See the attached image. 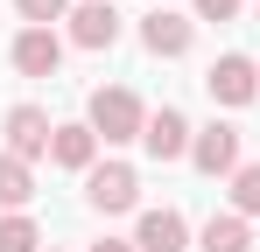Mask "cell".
<instances>
[{"instance_id": "cell-15", "label": "cell", "mask_w": 260, "mask_h": 252, "mask_svg": "<svg viewBox=\"0 0 260 252\" xmlns=\"http://www.w3.org/2000/svg\"><path fill=\"white\" fill-rule=\"evenodd\" d=\"M232 210H239V217H260V161L232 175Z\"/></svg>"}, {"instance_id": "cell-10", "label": "cell", "mask_w": 260, "mask_h": 252, "mask_svg": "<svg viewBox=\"0 0 260 252\" xmlns=\"http://www.w3.org/2000/svg\"><path fill=\"white\" fill-rule=\"evenodd\" d=\"M71 42H78V49H113V42H120V14H113V0H85V7L71 14Z\"/></svg>"}, {"instance_id": "cell-3", "label": "cell", "mask_w": 260, "mask_h": 252, "mask_svg": "<svg viewBox=\"0 0 260 252\" xmlns=\"http://www.w3.org/2000/svg\"><path fill=\"white\" fill-rule=\"evenodd\" d=\"M204 91H211L218 105H253L260 98V63L232 49V56H218L211 70H204Z\"/></svg>"}, {"instance_id": "cell-13", "label": "cell", "mask_w": 260, "mask_h": 252, "mask_svg": "<svg viewBox=\"0 0 260 252\" xmlns=\"http://www.w3.org/2000/svg\"><path fill=\"white\" fill-rule=\"evenodd\" d=\"M28 196H36V175H28V161L0 154V203H7V210H28Z\"/></svg>"}, {"instance_id": "cell-11", "label": "cell", "mask_w": 260, "mask_h": 252, "mask_svg": "<svg viewBox=\"0 0 260 252\" xmlns=\"http://www.w3.org/2000/svg\"><path fill=\"white\" fill-rule=\"evenodd\" d=\"M49 161H56V168H78V175H91V168H99V133H91V126H56Z\"/></svg>"}, {"instance_id": "cell-6", "label": "cell", "mask_w": 260, "mask_h": 252, "mask_svg": "<svg viewBox=\"0 0 260 252\" xmlns=\"http://www.w3.org/2000/svg\"><path fill=\"white\" fill-rule=\"evenodd\" d=\"M190 140H197V133H190V119H183L176 105L148 112V133H141V147H148L155 161H183V154H190Z\"/></svg>"}, {"instance_id": "cell-2", "label": "cell", "mask_w": 260, "mask_h": 252, "mask_svg": "<svg viewBox=\"0 0 260 252\" xmlns=\"http://www.w3.org/2000/svg\"><path fill=\"white\" fill-rule=\"evenodd\" d=\"M85 203L106 210V217H120V210L141 203V175H134L127 161H99V168L85 175Z\"/></svg>"}, {"instance_id": "cell-17", "label": "cell", "mask_w": 260, "mask_h": 252, "mask_svg": "<svg viewBox=\"0 0 260 252\" xmlns=\"http://www.w3.org/2000/svg\"><path fill=\"white\" fill-rule=\"evenodd\" d=\"M239 0H197V21H232Z\"/></svg>"}, {"instance_id": "cell-16", "label": "cell", "mask_w": 260, "mask_h": 252, "mask_svg": "<svg viewBox=\"0 0 260 252\" xmlns=\"http://www.w3.org/2000/svg\"><path fill=\"white\" fill-rule=\"evenodd\" d=\"M21 7V21L28 28H49V21H63V0H14Z\"/></svg>"}, {"instance_id": "cell-4", "label": "cell", "mask_w": 260, "mask_h": 252, "mask_svg": "<svg viewBox=\"0 0 260 252\" xmlns=\"http://www.w3.org/2000/svg\"><path fill=\"white\" fill-rule=\"evenodd\" d=\"M0 133H7V154H14V161H43L49 140H56V126H49L43 105H14V112L0 119Z\"/></svg>"}, {"instance_id": "cell-7", "label": "cell", "mask_w": 260, "mask_h": 252, "mask_svg": "<svg viewBox=\"0 0 260 252\" xmlns=\"http://www.w3.org/2000/svg\"><path fill=\"white\" fill-rule=\"evenodd\" d=\"M134 252H190V224L183 210H141V231H134Z\"/></svg>"}, {"instance_id": "cell-5", "label": "cell", "mask_w": 260, "mask_h": 252, "mask_svg": "<svg viewBox=\"0 0 260 252\" xmlns=\"http://www.w3.org/2000/svg\"><path fill=\"white\" fill-rule=\"evenodd\" d=\"M190 161L204 168V175H239V126H197V140H190Z\"/></svg>"}, {"instance_id": "cell-19", "label": "cell", "mask_w": 260, "mask_h": 252, "mask_svg": "<svg viewBox=\"0 0 260 252\" xmlns=\"http://www.w3.org/2000/svg\"><path fill=\"white\" fill-rule=\"evenodd\" d=\"M49 252H63V245H49Z\"/></svg>"}, {"instance_id": "cell-18", "label": "cell", "mask_w": 260, "mask_h": 252, "mask_svg": "<svg viewBox=\"0 0 260 252\" xmlns=\"http://www.w3.org/2000/svg\"><path fill=\"white\" fill-rule=\"evenodd\" d=\"M91 252H134V238H99Z\"/></svg>"}, {"instance_id": "cell-8", "label": "cell", "mask_w": 260, "mask_h": 252, "mask_svg": "<svg viewBox=\"0 0 260 252\" xmlns=\"http://www.w3.org/2000/svg\"><path fill=\"white\" fill-rule=\"evenodd\" d=\"M56 63H63L56 28H21V35H14V70H21V77H56Z\"/></svg>"}, {"instance_id": "cell-12", "label": "cell", "mask_w": 260, "mask_h": 252, "mask_svg": "<svg viewBox=\"0 0 260 252\" xmlns=\"http://www.w3.org/2000/svg\"><path fill=\"white\" fill-rule=\"evenodd\" d=\"M246 245H253V231H246L239 210H218L211 224L197 231V252H246Z\"/></svg>"}, {"instance_id": "cell-14", "label": "cell", "mask_w": 260, "mask_h": 252, "mask_svg": "<svg viewBox=\"0 0 260 252\" xmlns=\"http://www.w3.org/2000/svg\"><path fill=\"white\" fill-rule=\"evenodd\" d=\"M36 245H43L36 217H28V210H7V217H0V252H36Z\"/></svg>"}, {"instance_id": "cell-1", "label": "cell", "mask_w": 260, "mask_h": 252, "mask_svg": "<svg viewBox=\"0 0 260 252\" xmlns=\"http://www.w3.org/2000/svg\"><path fill=\"white\" fill-rule=\"evenodd\" d=\"M91 133L106 140V147H127V140H141L148 133V105L134 98L127 84H106V91H91Z\"/></svg>"}, {"instance_id": "cell-9", "label": "cell", "mask_w": 260, "mask_h": 252, "mask_svg": "<svg viewBox=\"0 0 260 252\" xmlns=\"http://www.w3.org/2000/svg\"><path fill=\"white\" fill-rule=\"evenodd\" d=\"M197 35V21L190 14H176V7H155L148 21H141V42H148V56H183Z\"/></svg>"}]
</instances>
